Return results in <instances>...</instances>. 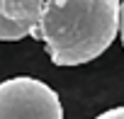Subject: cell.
<instances>
[{"instance_id": "obj_1", "label": "cell", "mask_w": 124, "mask_h": 119, "mask_svg": "<svg viewBox=\"0 0 124 119\" xmlns=\"http://www.w3.org/2000/svg\"><path fill=\"white\" fill-rule=\"evenodd\" d=\"M122 22V0H46L34 39L56 66H83L102 56Z\"/></svg>"}, {"instance_id": "obj_2", "label": "cell", "mask_w": 124, "mask_h": 119, "mask_svg": "<svg viewBox=\"0 0 124 119\" xmlns=\"http://www.w3.org/2000/svg\"><path fill=\"white\" fill-rule=\"evenodd\" d=\"M0 119H63V107L54 88L17 75L0 83Z\"/></svg>"}, {"instance_id": "obj_3", "label": "cell", "mask_w": 124, "mask_h": 119, "mask_svg": "<svg viewBox=\"0 0 124 119\" xmlns=\"http://www.w3.org/2000/svg\"><path fill=\"white\" fill-rule=\"evenodd\" d=\"M44 0H0V41L32 37L44 15Z\"/></svg>"}, {"instance_id": "obj_4", "label": "cell", "mask_w": 124, "mask_h": 119, "mask_svg": "<svg viewBox=\"0 0 124 119\" xmlns=\"http://www.w3.org/2000/svg\"><path fill=\"white\" fill-rule=\"evenodd\" d=\"M95 119H124V104H119V107H112V109H107V112L97 114Z\"/></svg>"}, {"instance_id": "obj_5", "label": "cell", "mask_w": 124, "mask_h": 119, "mask_svg": "<svg viewBox=\"0 0 124 119\" xmlns=\"http://www.w3.org/2000/svg\"><path fill=\"white\" fill-rule=\"evenodd\" d=\"M119 37H122V46H124V3H122V22H119Z\"/></svg>"}]
</instances>
